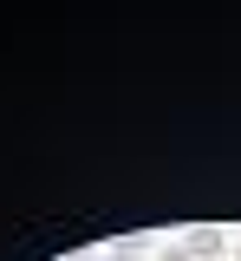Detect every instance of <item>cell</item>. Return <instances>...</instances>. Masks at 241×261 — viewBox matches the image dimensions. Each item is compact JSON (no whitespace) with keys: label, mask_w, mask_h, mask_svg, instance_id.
<instances>
[{"label":"cell","mask_w":241,"mask_h":261,"mask_svg":"<svg viewBox=\"0 0 241 261\" xmlns=\"http://www.w3.org/2000/svg\"><path fill=\"white\" fill-rule=\"evenodd\" d=\"M183 248H189L196 261H222L228 242H222V228H189V235H183Z\"/></svg>","instance_id":"cell-1"},{"label":"cell","mask_w":241,"mask_h":261,"mask_svg":"<svg viewBox=\"0 0 241 261\" xmlns=\"http://www.w3.org/2000/svg\"><path fill=\"white\" fill-rule=\"evenodd\" d=\"M163 261H196V255H189L183 242H170V248H163Z\"/></svg>","instance_id":"cell-2"},{"label":"cell","mask_w":241,"mask_h":261,"mask_svg":"<svg viewBox=\"0 0 241 261\" xmlns=\"http://www.w3.org/2000/svg\"><path fill=\"white\" fill-rule=\"evenodd\" d=\"M78 261H104V255H78Z\"/></svg>","instance_id":"cell-3"},{"label":"cell","mask_w":241,"mask_h":261,"mask_svg":"<svg viewBox=\"0 0 241 261\" xmlns=\"http://www.w3.org/2000/svg\"><path fill=\"white\" fill-rule=\"evenodd\" d=\"M235 261H241V242H235Z\"/></svg>","instance_id":"cell-4"}]
</instances>
